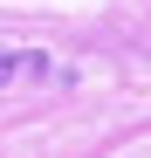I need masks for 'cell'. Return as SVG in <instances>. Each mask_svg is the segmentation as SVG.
<instances>
[{
    "instance_id": "obj_1",
    "label": "cell",
    "mask_w": 151,
    "mask_h": 158,
    "mask_svg": "<svg viewBox=\"0 0 151 158\" xmlns=\"http://www.w3.org/2000/svg\"><path fill=\"white\" fill-rule=\"evenodd\" d=\"M21 69H48V62H21V55H14V48H0V83H14V76H21Z\"/></svg>"
}]
</instances>
